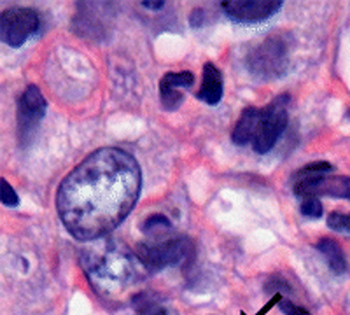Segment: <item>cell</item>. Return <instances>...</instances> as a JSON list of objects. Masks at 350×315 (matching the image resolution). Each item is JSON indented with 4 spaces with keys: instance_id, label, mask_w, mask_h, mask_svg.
<instances>
[{
    "instance_id": "cell-4",
    "label": "cell",
    "mask_w": 350,
    "mask_h": 315,
    "mask_svg": "<svg viewBox=\"0 0 350 315\" xmlns=\"http://www.w3.org/2000/svg\"><path fill=\"white\" fill-rule=\"evenodd\" d=\"M291 96L280 95L271 100L267 107L261 109L256 133L252 137V149L258 154L270 152L275 148V144L279 142L282 133L286 132L287 121H289V114H287Z\"/></svg>"
},
{
    "instance_id": "cell-6",
    "label": "cell",
    "mask_w": 350,
    "mask_h": 315,
    "mask_svg": "<svg viewBox=\"0 0 350 315\" xmlns=\"http://www.w3.org/2000/svg\"><path fill=\"white\" fill-rule=\"evenodd\" d=\"M39 27L40 18L36 9L11 8L0 14V39L11 48H21Z\"/></svg>"
},
{
    "instance_id": "cell-8",
    "label": "cell",
    "mask_w": 350,
    "mask_h": 315,
    "mask_svg": "<svg viewBox=\"0 0 350 315\" xmlns=\"http://www.w3.org/2000/svg\"><path fill=\"white\" fill-rule=\"evenodd\" d=\"M223 11L228 18L239 23H259L280 11V0H226Z\"/></svg>"
},
{
    "instance_id": "cell-7",
    "label": "cell",
    "mask_w": 350,
    "mask_h": 315,
    "mask_svg": "<svg viewBox=\"0 0 350 315\" xmlns=\"http://www.w3.org/2000/svg\"><path fill=\"white\" fill-rule=\"evenodd\" d=\"M293 191L298 198H343L350 200V177L349 176H317L296 177L293 176Z\"/></svg>"
},
{
    "instance_id": "cell-2",
    "label": "cell",
    "mask_w": 350,
    "mask_h": 315,
    "mask_svg": "<svg viewBox=\"0 0 350 315\" xmlns=\"http://www.w3.org/2000/svg\"><path fill=\"white\" fill-rule=\"evenodd\" d=\"M137 261V256L111 240L98 243V247L88 249L83 254L88 280L104 298H114L135 282L139 277Z\"/></svg>"
},
{
    "instance_id": "cell-16",
    "label": "cell",
    "mask_w": 350,
    "mask_h": 315,
    "mask_svg": "<svg viewBox=\"0 0 350 315\" xmlns=\"http://www.w3.org/2000/svg\"><path fill=\"white\" fill-rule=\"evenodd\" d=\"M327 228L333 232L350 235V214H342V212H331L326 221Z\"/></svg>"
},
{
    "instance_id": "cell-9",
    "label": "cell",
    "mask_w": 350,
    "mask_h": 315,
    "mask_svg": "<svg viewBox=\"0 0 350 315\" xmlns=\"http://www.w3.org/2000/svg\"><path fill=\"white\" fill-rule=\"evenodd\" d=\"M48 102L42 96L40 90L33 84L27 86L23 95L18 100V133L20 137H28L33 133L42 118L46 116Z\"/></svg>"
},
{
    "instance_id": "cell-23",
    "label": "cell",
    "mask_w": 350,
    "mask_h": 315,
    "mask_svg": "<svg viewBox=\"0 0 350 315\" xmlns=\"http://www.w3.org/2000/svg\"><path fill=\"white\" fill-rule=\"evenodd\" d=\"M310 315H312V314H310Z\"/></svg>"
},
{
    "instance_id": "cell-22",
    "label": "cell",
    "mask_w": 350,
    "mask_h": 315,
    "mask_svg": "<svg viewBox=\"0 0 350 315\" xmlns=\"http://www.w3.org/2000/svg\"><path fill=\"white\" fill-rule=\"evenodd\" d=\"M240 315H247V314H243V312H242V314H240Z\"/></svg>"
},
{
    "instance_id": "cell-10",
    "label": "cell",
    "mask_w": 350,
    "mask_h": 315,
    "mask_svg": "<svg viewBox=\"0 0 350 315\" xmlns=\"http://www.w3.org/2000/svg\"><path fill=\"white\" fill-rule=\"evenodd\" d=\"M224 93V81L223 74L215 67L212 61H207L203 65V76H202V86L198 92L195 93L196 98L205 102L207 105H217L223 100Z\"/></svg>"
},
{
    "instance_id": "cell-5",
    "label": "cell",
    "mask_w": 350,
    "mask_h": 315,
    "mask_svg": "<svg viewBox=\"0 0 350 315\" xmlns=\"http://www.w3.org/2000/svg\"><path fill=\"white\" fill-rule=\"evenodd\" d=\"M287 49L286 40L280 36H271L265 39L261 44L251 49L247 56L249 72L254 74L259 79H277L284 76L287 68Z\"/></svg>"
},
{
    "instance_id": "cell-18",
    "label": "cell",
    "mask_w": 350,
    "mask_h": 315,
    "mask_svg": "<svg viewBox=\"0 0 350 315\" xmlns=\"http://www.w3.org/2000/svg\"><path fill=\"white\" fill-rule=\"evenodd\" d=\"M299 212H301V216L310 217V219H321L324 214V207L319 198H303Z\"/></svg>"
},
{
    "instance_id": "cell-13",
    "label": "cell",
    "mask_w": 350,
    "mask_h": 315,
    "mask_svg": "<svg viewBox=\"0 0 350 315\" xmlns=\"http://www.w3.org/2000/svg\"><path fill=\"white\" fill-rule=\"evenodd\" d=\"M142 232L148 236L159 240L163 238L167 233L172 232V223L168 221L167 216H163V214H154V216H149L148 219L144 221Z\"/></svg>"
},
{
    "instance_id": "cell-20",
    "label": "cell",
    "mask_w": 350,
    "mask_h": 315,
    "mask_svg": "<svg viewBox=\"0 0 350 315\" xmlns=\"http://www.w3.org/2000/svg\"><path fill=\"white\" fill-rule=\"evenodd\" d=\"M279 308L284 315H310V312H306L305 308L298 307V305H295V301H291L287 298L280 299Z\"/></svg>"
},
{
    "instance_id": "cell-14",
    "label": "cell",
    "mask_w": 350,
    "mask_h": 315,
    "mask_svg": "<svg viewBox=\"0 0 350 315\" xmlns=\"http://www.w3.org/2000/svg\"><path fill=\"white\" fill-rule=\"evenodd\" d=\"M195 83V74L189 72V70H184V72H168L161 77L159 84L163 86H170L175 90H189Z\"/></svg>"
},
{
    "instance_id": "cell-19",
    "label": "cell",
    "mask_w": 350,
    "mask_h": 315,
    "mask_svg": "<svg viewBox=\"0 0 350 315\" xmlns=\"http://www.w3.org/2000/svg\"><path fill=\"white\" fill-rule=\"evenodd\" d=\"M0 202L5 207H18L20 205V196L16 195L14 188L8 182V179L0 180Z\"/></svg>"
},
{
    "instance_id": "cell-1",
    "label": "cell",
    "mask_w": 350,
    "mask_h": 315,
    "mask_svg": "<svg viewBox=\"0 0 350 315\" xmlns=\"http://www.w3.org/2000/svg\"><path fill=\"white\" fill-rule=\"evenodd\" d=\"M140 189L142 170L135 158L124 149L102 148L62 180L56 210L74 238L95 242L130 216Z\"/></svg>"
},
{
    "instance_id": "cell-21",
    "label": "cell",
    "mask_w": 350,
    "mask_h": 315,
    "mask_svg": "<svg viewBox=\"0 0 350 315\" xmlns=\"http://www.w3.org/2000/svg\"><path fill=\"white\" fill-rule=\"evenodd\" d=\"M142 5H144V8L151 9V11H158V9L163 8L165 2H163V0H158V2H148V0H144Z\"/></svg>"
},
{
    "instance_id": "cell-17",
    "label": "cell",
    "mask_w": 350,
    "mask_h": 315,
    "mask_svg": "<svg viewBox=\"0 0 350 315\" xmlns=\"http://www.w3.org/2000/svg\"><path fill=\"white\" fill-rule=\"evenodd\" d=\"M133 307L137 308L140 315H167V310L163 307L156 305L151 299H146V295H139L133 301Z\"/></svg>"
},
{
    "instance_id": "cell-12",
    "label": "cell",
    "mask_w": 350,
    "mask_h": 315,
    "mask_svg": "<svg viewBox=\"0 0 350 315\" xmlns=\"http://www.w3.org/2000/svg\"><path fill=\"white\" fill-rule=\"evenodd\" d=\"M315 249L324 256L327 266L331 268L334 275H343L345 273L349 264H347L345 254H343L338 242H334L333 238H321L315 243Z\"/></svg>"
},
{
    "instance_id": "cell-3",
    "label": "cell",
    "mask_w": 350,
    "mask_h": 315,
    "mask_svg": "<svg viewBox=\"0 0 350 315\" xmlns=\"http://www.w3.org/2000/svg\"><path fill=\"white\" fill-rule=\"evenodd\" d=\"M139 263L151 273L161 271L168 266H179L193 258V243L187 238L159 240L137 245Z\"/></svg>"
},
{
    "instance_id": "cell-15",
    "label": "cell",
    "mask_w": 350,
    "mask_h": 315,
    "mask_svg": "<svg viewBox=\"0 0 350 315\" xmlns=\"http://www.w3.org/2000/svg\"><path fill=\"white\" fill-rule=\"evenodd\" d=\"M159 100L165 111H177L184 102V92L159 84Z\"/></svg>"
},
{
    "instance_id": "cell-11",
    "label": "cell",
    "mask_w": 350,
    "mask_h": 315,
    "mask_svg": "<svg viewBox=\"0 0 350 315\" xmlns=\"http://www.w3.org/2000/svg\"><path fill=\"white\" fill-rule=\"evenodd\" d=\"M259 114H261V109L258 107H247L242 112L239 123L233 128V133H231V140L233 144L237 146H247L252 144V137L256 133V126H258Z\"/></svg>"
}]
</instances>
